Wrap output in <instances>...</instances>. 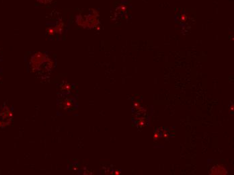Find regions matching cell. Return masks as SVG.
Returning a JSON list of instances; mask_svg holds the SVG:
<instances>
[{"mask_svg":"<svg viewBox=\"0 0 234 175\" xmlns=\"http://www.w3.org/2000/svg\"><path fill=\"white\" fill-rule=\"evenodd\" d=\"M37 1L39 2V3H42V4H48L51 2L53 0H37Z\"/></svg>","mask_w":234,"mask_h":175,"instance_id":"cell-3","label":"cell"},{"mask_svg":"<svg viewBox=\"0 0 234 175\" xmlns=\"http://www.w3.org/2000/svg\"><path fill=\"white\" fill-rule=\"evenodd\" d=\"M55 32H56V31H55V27L49 28L48 29V34H49L53 35L55 34Z\"/></svg>","mask_w":234,"mask_h":175,"instance_id":"cell-2","label":"cell"},{"mask_svg":"<svg viewBox=\"0 0 234 175\" xmlns=\"http://www.w3.org/2000/svg\"><path fill=\"white\" fill-rule=\"evenodd\" d=\"M226 173H227L226 170L221 166H217L213 167L212 168V170H211V174H225Z\"/></svg>","mask_w":234,"mask_h":175,"instance_id":"cell-1","label":"cell"}]
</instances>
